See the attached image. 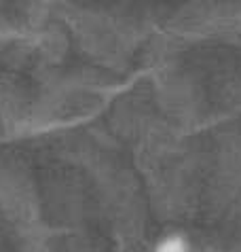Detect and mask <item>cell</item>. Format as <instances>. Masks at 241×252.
Returning <instances> with one entry per match:
<instances>
[{
	"instance_id": "cell-1",
	"label": "cell",
	"mask_w": 241,
	"mask_h": 252,
	"mask_svg": "<svg viewBox=\"0 0 241 252\" xmlns=\"http://www.w3.org/2000/svg\"><path fill=\"white\" fill-rule=\"evenodd\" d=\"M154 252H190V248H188V244H186L184 237L169 235L159 244L157 248H154Z\"/></svg>"
}]
</instances>
